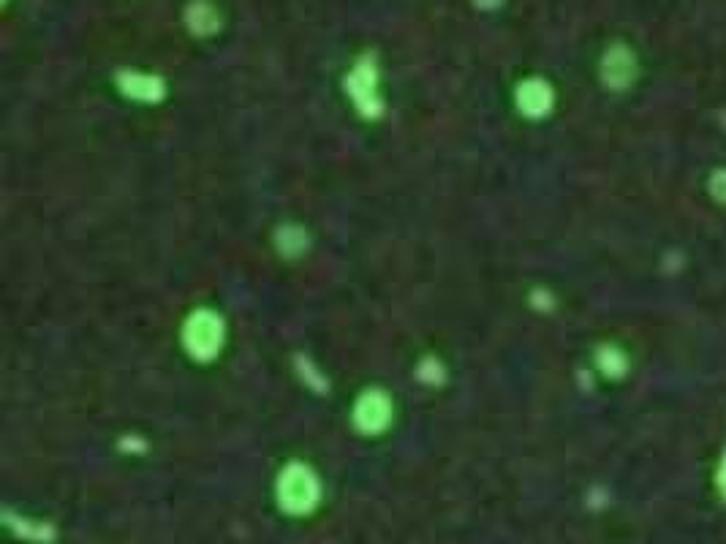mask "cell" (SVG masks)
<instances>
[{
	"label": "cell",
	"mask_w": 726,
	"mask_h": 544,
	"mask_svg": "<svg viewBox=\"0 0 726 544\" xmlns=\"http://www.w3.org/2000/svg\"><path fill=\"white\" fill-rule=\"evenodd\" d=\"M278 501L291 515H305L319 501V479L308 466L291 463L278 479Z\"/></svg>",
	"instance_id": "6da1fadb"
},
{
	"label": "cell",
	"mask_w": 726,
	"mask_h": 544,
	"mask_svg": "<svg viewBox=\"0 0 726 544\" xmlns=\"http://www.w3.org/2000/svg\"><path fill=\"white\" fill-rule=\"evenodd\" d=\"M183 343L196 360H210V357H215L223 343L221 319L210 311L191 313V319L185 321Z\"/></svg>",
	"instance_id": "7a4b0ae2"
},
{
	"label": "cell",
	"mask_w": 726,
	"mask_h": 544,
	"mask_svg": "<svg viewBox=\"0 0 726 544\" xmlns=\"http://www.w3.org/2000/svg\"><path fill=\"white\" fill-rule=\"evenodd\" d=\"M346 88L349 93L354 96V104H357L365 115H376L378 109H381V101H378V93H376V66H373V60L370 58H362L354 66V71L349 74L346 79Z\"/></svg>",
	"instance_id": "3957f363"
},
{
	"label": "cell",
	"mask_w": 726,
	"mask_h": 544,
	"mask_svg": "<svg viewBox=\"0 0 726 544\" xmlns=\"http://www.w3.org/2000/svg\"><path fill=\"white\" fill-rule=\"evenodd\" d=\"M389 414H392L389 398L384 392L373 389V392H365V395L357 400L354 422H357V428L365 430V433H378V430L387 428Z\"/></svg>",
	"instance_id": "277c9868"
},
{
	"label": "cell",
	"mask_w": 726,
	"mask_h": 544,
	"mask_svg": "<svg viewBox=\"0 0 726 544\" xmlns=\"http://www.w3.org/2000/svg\"><path fill=\"white\" fill-rule=\"evenodd\" d=\"M634 71H637V63H634L631 49H626L623 44H615V47L607 49V55L601 60V79L610 88H629L631 79H634Z\"/></svg>",
	"instance_id": "5b68a950"
},
{
	"label": "cell",
	"mask_w": 726,
	"mask_h": 544,
	"mask_svg": "<svg viewBox=\"0 0 726 544\" xmlns=\"http://www.w3.org/2000/svg\"><path fill=\"white\" fill-rule=\"evenodd\" d=\"M517 107L528 117H542L552 107V88L544 79H528L517 90Z\"/></svg>",
	"instance_id": "8992f818"
},
{
	"label": "cell",
	"mask_w": 726,
	"mask_h": 544,
	"mask_svg": "<svg viewBox=\"0 0 726 544\" xmlns=\"http://www.w3.org/2000/svg\"><path fill=\"white\" fill-rule=\"evenodd\" d=\"M117 85L126 96L136 101H161L164 98V82L150 74H139V71H123L117 77Z\"/></svg>",
	"instance_id": "52a82bcc"
},
{
	"label": "cell",
	"mask_w": 726,
	"mask_h": 544,
	"mask_svg": "<svg viewBox=\"0 0 726 544\" xmlns=\"http://www.w3.org/2000/svg\"><path fill=\"white\" fill-rule=\"evenodd\" d=\"M188 22H191V28L199 33V36H207V33H213L218 28V14H215L207 3H194L191 9H188Z\"/></svg>",
	"instance_id": "ba28073f"
},
{
	"label": "cell",
	"mask_w": 726,
	"mask_h": 544,
	"mask_svg": "<svg viewBox=\"0 0 726 544\" xmlns=\"http://www.w3.org/2000/svg\"><path fill=\"white\" fill-rule=\"evenodd\" d=\"M710 188H713L718 202H726V172H716V177L710 180Z\"/></svg>",
	"instance_id": "9c48e42d"
},
{
	"label": "cell",
	"mask_w": 726,
	"mask_h": 544,
	"mask_svg": "<svg viewBox=\"0 0 726 544\" xmlns=\"http://www.w3.org/2000/svg\"><path fill=\"white\" fill-rule=\"evenodd\" d=\"M716 482H718V493H721V498H726V455L721 457V466H718Z\"/></svg>",
	"instance_id": "30bf717a"
}]
</instances>
